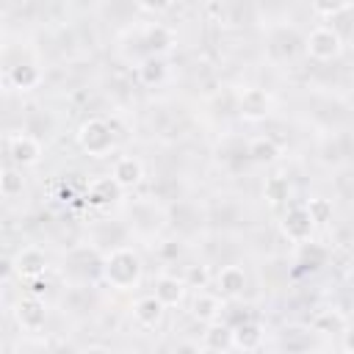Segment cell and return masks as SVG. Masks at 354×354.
Masks as SVG:
<instances>
[{
    "mask_svg": "<svg viewBox=\"0 0 354 354\" xmlns=\"http://www.w3.org/2000/svg\"><path fill=\"white\" fill-rule=\"evenodd\" d=\"M122 194V188L116 185V180L108 174V177H94L88 183V202L97 205V207H105L111 202H116Z\"/></svg>",
    "mask_w": 354,
    "mask_h": 354,
    "instance_id": "cell-17",
    "label": "cell"
},
{
    "mask_svg": "<svg viewBox=\"0 0 354 354\" xmlns=\"http://www.w3.org/2000/svg\"><path fill=\"white\" fill-rule=\"evenodd\" d=\"M346 8H348V3H313V14H318V17H335Z\"/></svg>",
    "mask_w": 354,
    "mask_h": 354,
    "instance_id": "cell-27",
    "label": "cell"
},
{
    "mask_svg": "<svg viewBox=\"0 0 354 354\" xmlns=\"http://www.w3.org/2000/svg\"><path fill=\"white\" fill-rule=\"evenodd\" d=\"M80 354H111L105 346H88V348H83Z\"/></svg>",
    "mask_w": 354,
    "mask_h": 354,
    "instance_id": "cell-31",
    "label": "cell"
},
{
    "mask_svg": "<svg viewBox=\"0 0 354 354\" xmlns=\"http://www.w3.org/2000/svg\"><path fill=\"white\" fill-rule=\"evenodd\" d=\"M141 257L130 246H113L102 257V279L116 290H133L141 282Z\"/></svg>",
    "mask_w": 354,
    "mask_h": 354,
    "instance_id": "cell-1",
    "label": "cell"
},
{
    "mask_svg": "<svg viewBox=\"0 0 354 354\" xmlns=\"http://www.w3.org/2000/svg\"><path fill=\"white\" fill-rule=\"evenodd\" d=\"M185 282L183 277H171V274H160L155 279V299L163 304V307H177L183 299H185Z\"/></svg>",
    "mask_w": 354,
    "mask_h": 354,
    "instance_id": "cell-12",
    "label": "cell"
},
{
    "mask_svg": "<svg viewBox=\"0 0 354 354\" xmlns=\"http://www.w3.org/2000/svg\"><path fill=\"white\" fill-rule=\"evenodd\" d=\"M340 346H343L346 354H354V324H346L343 337H340Z\"/></svg>",
    "mask_w": 354,
    "mask_h": 354,
    "instance_id": "cell-30",
    "label": "cell"
},
{
    "mask_svg": "<svg viewBox=\"0 0 354 354\" xmlns=\"http://www.w3.org/2000/svg\"><path fill=\"white\" fill-rule=\"evenodd\" d=\"M263 196L268 199V205H282L290 199V180L285 174H271L263 185Z\"/></svg>",
    "mask_w": 354,
    "mask_h": 354,
    "instance_id": "cell-20",
    "label": "cell"
},
{
    "mask_svg": "<svg viewBox=\"0 0 354 354\" xmlns=\"http://www.w3.org/2000/svg\"><path fill=\"white\" fill-rule=\"evenodd\" d=\"M158 254L163 260H174V257H180V243L177 241H160L158 243Z\"/></svg>",
    "mask_w": 354,
    "mask_h": 354,
    "instance_id": "cell-28",
    "label": "cell"
},
{
    "mask_svg": "<svg viewBox=\"0 0 354 354\" xmlns=\"http://www.w3.org/2000/svg\"><path fill=\"white\" fill-rule=\"evenodd\" d=\"M304 207H307V213H310V218H313L315 224H326V221L332 218V202L324 199V196H310V199L304 202Z\"/></svg>",
    "mask_w": 354,
    "mask_h": 354,
    "instance_id": "cell-25",
    "label": "cell"
},
{
    "mask_svg": "<svg viewBox=\"0 0 354 354\" xmlns=\"http://www.w3.org/2000/svg\"><path fill=\"white\" fill-rule=\"evenodd\" d=\"M304 50L313 61H335L343 53V39L332 25H318L307 33Z\"/></svg>",
    "mask_w": 354,
    "mask_h": 354,
    "instance_id": "cell-3",
    "label": "cell"
},
{
    "mask_svg": "<svg viewBox=\"0 0 354 354\" xmlns=\"http://www.w3.org/2000/svg\"><path fill=\"white\" fill-rule=\"evenodd\" d=\"M224 299L218 293H207V290H199L194 299H191V315L196 321H202L205 326L207 324H216L224 318Z\"/></svg>",
    "mask_w": 354,
    "mask_h": 354,
    "instance_id": "cell-9",
    "label": "cell"
},
{
    "mask_svg": "<svg viewBox=\"0 0 354 354\" xmlns=\"http://www.w3.org/2000/svg\"><path fill=\"white\" fill-rule=\"evenodd\" d=\"M246 290V271L241 266H221L216 271V293L221 299H241Z\"/></svg>",
    "mask_w": 354,
    "mask_h": 354,
    "instance_id": "cell-10",
    "label": "cell"
},
{
    "mask_svg": "<svg viewBox=\"0 0 354 354\" xmlns=\"http://www.w3.org/2000/svg\"><path fill=\"white\" fill-rule=\"evenodd\" d=\"M183 282L188 285V288H207V282H210V271H207V266H188L185 268V274H183Z\"/></svg>",
    "mask_w": 354,
    "mask_h": 354,
    "instance_id": "cell-26",
    "label": "cell"
},
{
    "mask_svg": "<svg viewBox=\"0 0 354 354\" xmlns=\"http://www.w3.org/2000/svg\"><path fill=\"white\" fill-rule=\"evenodd\" d=\"M138 77H141V83H147V86L163 83V77H166V61H163L160 55H149V58L138 66Z\"/></svg>",
    "mask_w": 354,
    "mask_h": 354,
    "instance_id": "cell-21",
    "label": "cell"
},
{
    "mask_svg": "<svg viewBox=\"0 0 354 354\" xmlns=\"http://www.w3.org/2000/svg\"><path fill=\"white\" fill-rule=\"evenodd\" d=\"M313 230H315V221L310 218V213H307L304 205H293V207L285 210V216H282V235L290 243H307V241H313Z\"/></svg>",
    "mask_w": 354,
    "mask_h": 354,
    "instance_id": "cell-6",
    "label": "cell"
},
{
    "mask_svg": "<svg viewBox=\"0 0 354 354\" xmlns=\"http://www.w3.org/2000/svg\"><path fill=\"white\" fill-rule=\"evenodd\" d=\"M111 177L116 180V185H119L122 191H130V188H136V185L141 183V177H144V163H141L138 158H133V155H122V158L113 160Z\"/></svg>",
    "mask_w": 354,
    "mask_h": 354,
    "instance_id": "cell-11",
    "label": "cell"
},
{
    "mask_svg": "<svg viewBox=\"0 0 354 354\" xmlns=\"http://www.w3.org/2000/svg\"><path fill=\"white\" fill-rule=\"evenodd\" d=\"M14 318H17V324H19L25 332H39V329L44 326V321H47L44 299L25 293V296L17 301V307H14Z\"/></svg>",
    "mask_w": 354,
    "mask_h": 354,
    "instance_id": "cell-7",
    "label": "cell"
},
{
    "mask_svg": "<svg viewBox=\"0 0 354 354\" xmlns=\"http://www.w3.org/2000/svg\"><path fill=\"white\" fill-rule=\"evenodd\" d=\"M144 44H147L155 55L169 53V50L174 47V30H171L169 25H163V22H152V25L144 30Z\"/></svg>",
    "mask_w": 354,
    "mask_h": 354,
    "instance_id": "cell-19",
    "label": "cell"
},
{
    "mask_svg": "<svg viewBox=\"0 0 354 354\" xmlns=\"http://www.w3.org/2000/svg\"><path fill=\"white\" fill-rule=\"evenodd\" d=\"M6 80H8V86H14L19 91H30L41 83V69L36 64H14L6 72Z\"/></svg>",
    "mask_w": 354,
    "mask_h": 354,
    "instance_id": "cell-16",
    "label": "cell"
},
{
    "mask_svg": "<svg viewBox=\"0 0 354 354\" xmlns=\"http://www.w3.org/2000/svg\"><path fill=\"white\" fill-rule=\"evenodd\" d=\"M202 346L205 351H213V354H227L232 346V326L224 324V321H216V324H207L205 332H202Z\"/></svg>",
    "mask_w": 354,
    "mask_h": 354,
    "instance_id": "cell-14",
    "label": "cell"
},
{
    "mask_svg": "<svg viewBox=\"0 0 354 354\" xmlns=\"http://www.w3.org/2000/svg\"><path fill=\"white\" fill-rule=\"evenodd\" d=\"M246 155H249V160H254L260 166H268L279 158V144L271 136H257L246 144Z\"/></svg>",
    "mask_w": 354,
    "mask_h": 354,
    "instance_id": "cell-18",
    "label": "cell"
},
{
    "mask_svg": "<svg viewBox=\"0 0 354 354\" xmlns=\"http://www.w3.org/2000/svg\"><path fill=\"white\" fill-rule=\"evenodd\" d=\"M77 144L86 155L91 158H105L113 152V144H116V136H113V127L111 122H105L102 116H91L86 119L80 127H77Z\"/></svg>",
    "mask_w": 354,
    "mask_h": 354,
    "instance_id": "cell-2",
    "label": "cell"
},
{
    "mask_svg": "<svg viewBox=\"0 0 354 354\" xmlns=\"http://www.w3.org/2000/svg\"><path fill=\"white\" fill-rule=\"evenodd\" d=\"M313 329L315 332H343L346 329V318L340 315V310H321L315 318H313Z\"/></svg>",
    "mask_w": 354,
    "mask_h": 354,
    "instance_id": "cell-23",
    "label": "cell"
},
{
    "mask_svg": "<svg viewBox=\"0 0 354 354\" xmlns=\"http://www.w3.org/2000/svg\"><path fill=\"white\" fill-rule=\"evenodd\" d=\"M163 310H166V307L155 299V293L138 296V299L133 301V321H136L138 326H144V329L158 326V324H160V318H163Z\"/></svg>",
    "mask_w": 354,
    "mask_h": 354,
    "instance_id": "cell-13",
    "label": "cell"
},
{
    "mask_svg": "<svg viewBox=\"0 0 354 354\" xmlns=\"http://www.w3.org/2000/svg\"><path fill=\"white\" fill-rule=\"evenodd\" d=\"M271 113V94L260 86H246L238 97V116L243 122H263Z\"/></svg>",
    "mask_w": 354,
    "mask_h": 354,
    "instance_id": "cell-5",
    "label": "cell"
},
{
    "mask_svg": "<svg viewBox=\"0 0 354 354\" xmlns=\"http://www.w3.org/2000/svg\"><path fill=\"white\" fill-rule=\"evenodd\" d=\"M326 260V249H321L318 243L307 241V243H299V266L310 268V271H318Z\"/></svg>",
    "mask_w": 354,
    "mask_h": 354,
    "instance_id": "cell-22",
    "label": "cell"
},
{
    "mask_svg": "<svg viewBox=\"0 0 354 354\" xmlns=\"http://www.w3.org/2000/svg\"><path fill=\"white\" fill-rule=\"evenodd\" d=\"M11 263H14V271L22 279H36L47 268V252L41 246H22Z\"/></svg>",
    "mask_w": 354,
    "mask_h": 354,
    "instance_id": "cell-8",
    "label": "cell"
},
{
    "mask_svg": "<svg viewBox=\"0 0 354 354\" xmlns=\"http://www.w3.org/2000/svg\"><path fill=\"white\" fill-rule=\"evenodd\" d=\"M263 337H266V332H263V326L257 324V321H252V318H246L243 324H238V326H232V346L238 348V351H257L260 346H263Z\"/></svg>",
    "mask_w": 354,
    "mask_h": 354,
    "instance_id": "cell-15",
    "label": "cell"
},
{
    "mask_svg": "<svg viewBox=\"0 0 354 354\" xmlns=\"http://www.w3.org/2000/svg\"><path fill=\"white\" fill-rule=\"evenodd\" d=\"M171 354H205V346L202 343H194V340H180L171 348Z\"/></svg>",
    "mask_w": 354,
    "mask_h": 354,
    "instance_id": "cell-29",
    "label": "cell"
},
{
    "mask_svg": "<svg viewBox=\"0 0 354 354\" xmlns=\"http://www.w3.org/2000/svg\"><path fill=\"white\" fill-rule=\"evenodd\" d=\"M6 149L14 166L25 169V166H36L41 160V141L30 133H11L6 138Z\"/></svg>",
    "mask_w": 354,
    "mask_h": 354,
    "instance_id": "cell-4",
    "label": "cell"
},
{
    "mask_svg": "<svg viewBox=\"0 0 354 354\" xmlns=\"http://www.w3.org/2000/svg\"><path fill=\"white\" fill-rule=\"evenodd\" d=\"M22 188H25L22 171H17L14 166H6V169H3V177H0V194H3L6 199H11V196L22 194Z\"/></svg>",
    "mask_w": 354,
    "mask_h": 354,
    "instance_id": "cell-24",
    "label": "cell"
}]
</instances>
